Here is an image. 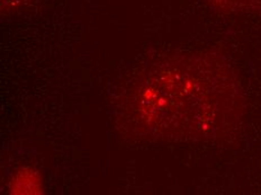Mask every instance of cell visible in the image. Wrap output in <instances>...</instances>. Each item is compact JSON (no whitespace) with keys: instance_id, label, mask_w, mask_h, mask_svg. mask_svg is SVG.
<instances>
[{"instance_id":"cell-1","label":"cell","mask_w":261,"mask_h":195,"mask_svg":"<svg viewBox=\"0 0 261 195\" xmlns=\"http://www.w3.org/2000/svg\"><path fill=\"white\" fill-rule=\"evenodd\" d=\"M114 100L118 129L150 141H216L242 126L240 83L214 52H182L144 63Z\"/></svg>"},{"instance_id":"cell-2","label":"cell","mask_w":261,"mask_h":195,"mask_svg":"<svg viewBox=\"0 0 261 195\" xmlns=\"http://www.w3.org/2000/svg\"><path fill=\"white\" fill-rule=\"evenodd\" d=\"M208 3L222 13H261V0H208Z\"/></svg>"},{"instance_id":"cell-3","label":"cell","mask_w":261,"mask_h":195,"mask_svg":"<svg viewBox=\"0 0 261 195\" xmlns=\"http://www.w3.org/2000/svg\"><path fill=\"white\" fill-rule=\"evenodd\" d=\"M13 182H24V185L18 189V193H37L35 191H39L41 187L39 174L32 169H21L17 173L15 181Z\"/></svg>"},{"instance_id":"cell-4","label":"cell","mask_w":261,"mask_h":195,"mask_svg":"<svg viewBox=\"0 0 261 195\" xmlns=\"http://www.w3.org/2000/svg\"><path fill=\"white\" fill-rule=\"evenodd\" d=\"M32 0H2V13L5 15L16 14L29 6Z\"/></svg>"}]
</instances>
